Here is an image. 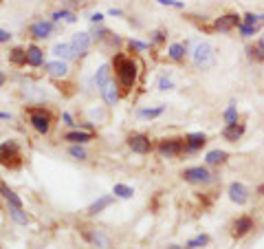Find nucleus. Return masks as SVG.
Listing matches in <instances>:
<instances>
[{
	"label": "nucleus",
	"instance_id": "obj_1",
	"mask_svg": "<svg viewBox=\"0 0 264 249\" xmlns=\"http://www.w3.org/2000/svg\"><path fill=\"white\" fill-rule=\"evenodd\" d=\"M114 71H117V82L121 84V88L130 91V88L134 86V82H136V75H139L134 60L124 58V55H117V58H114Z\"/></svg>",
	"mask_w": 264,
	"mask_h": 249
},
{
	"label": "nucleus",
	"instance_id": "obj_2",
	"mask_svg": "<svg viewBox=\"0 0 264 249\" xmlns=\"http://www.w3.org/2000/svg\"><path fill=\"white\" fill-rule=\"evenodd\" d=\"M192 60L198 69H209L214 64V49L212 44L205 42V40H196L194 42V49H192Z\"/></svg>",
	"mask_w": 264,
	"mask_h": 249
},
{
	"label": "nucleus",
	"instance_id": "obj_3",
	"mask_svg": "<svg viewBox=\"0 0 264 249\" xmlns=\"http://www.w3.org/2000/svg\"><path fill=\"white\" fill-rule=\"evenodd\" d=\"M0 163L7 165V168H18L22 163L20 161V148L14 139L0 143Z\"/></svg>",
	"mask_w": 264,
	"mask_h": 249
},
{
	"label": "nucleus",
	"instance_id": "obj_4",
	"mask_svg": "<svg viewBox=\"0 0 264 249\" xmlns=\"http://www.w3.org/2000/svg\"><path fill=\"white\" fill-rule=\"evenodd\" d=\"M29 121H31L33 128H36L38 132H42V135H46V132L51 130V115H48L46 110H42V108L31 110V113H29Z\"/></svg>",
	"mask_w": 264,
	"mask_h": 249
},
{
	"label": "nucleus",
	"instance_id": "obj_5",
	"mask_svg": "<svg viewBox=\"0 0 264 249\" xmlns=\"http://www.w3.org/2000/svg\"><path fill=\"white\" fill-rule=\"evenodd\" d=\"M82 236H84L86 242H90L92 247H99V249H110V238L104 231H99L95 227H82Z\"/></svg>",
	"mask_w": 264,
	"mask_h": 249
},
{
	"label": "nucleus",
	"instance_id": "obj_6",
	"mask_svg": "<svg viewBox=\"0 0 264 249\" xmlns=\"http://www.w3.org/2000/svg\"><path fill=\"white\" fill-rule=\"evenodd\" d=\"M187 150L185 148V139H163L158 143V152L163 154V157L172 159V157H178V154H183Z\"/></svg>",
	"mask_w": 264,
	"mask_h": 249
},
{
	"label": "nucleus",
	"instance_id": "obj_7",
	"mask_svg": "<svg viewBox=\"0 0 264 249\" xmlns=\"http://www.w3.org/2000/svg\"><path fill=\"white\" fill-rule=\"evenodd\" d=\"M183 179L187 181V183H209V181H212V174H209L207 168L196 165V168H187L185 170Z\"/></svg>",
	"mask_w": 264,
	"mask_h": 249
},
{
	"label": "nucleus",
	"instance_id": "obj_8",
	"mask_svg": "<svg viewBox=\"0 0 264 249\" xmlns=\"http://www.w3.org/2000/svg\"><path fill=\"white\" fill-rule=\"evenodd\" d=\"M128 146H130V150L136 152V154H148L152 150V143H150V139H148L146 135H130L128 137Z\"/></svg>",
	"mask_w": 264,
	"mask_h": 249
},
{
	"label": "nucleus",
	"instance_id": "obj_9",
	"mask_svg": "<svg viewBox=\"0 0 264 249\" xmlns=\"http://www.w3.org/2000/svg\"><path fill=\"white\" fill-rule=\"evenodd\" d=\"M240 25H242L240 16L227 14V16H220V18L214 22V29L216 31H231V29H236V27H240Z\"/></svg>",
	"mask_w": 264,
	"mask_h": 249
},
{
	"label": "nucleus",
	"instance_id": "obj_10",
	"mask_svg": "<svg viewBox=\"0 0 264 249\" xmlns=\"http://www.w3.org/2000/svg\"><path fill=\"white\" fill-rule=\"evenodd\" d=\"M251 229H253V218L251 216H240L234 223V227H231V234H234L236 238H242V236H246Z\"/></svg>",
	"mask_w": 264,
	"mask_h": 249
},
{
	"label": "nucleus",
	"instance_id": "obj_11",
	"mask_svg": "<svg viewBox=\"0 0 264 249\" xmlns=\"http://www.w3.org/2000/svg\"><path fill=\"white\" fill-rule=\"evenodd\" d=\"M229 198H231L234 203H238V205H244L246 198H249V192H246V187H244V185L236 181V183H231V185H229Z\"/></svg>",
	"mask_w": 264,
	"mask_h": 249
},
{
	"label": "nucleus",
	"instance_id": "obj_12",
	"mask_svg": "<svg viewBox=\"0 0 264 249\" xmlns=\"http://www.w3.org/2000/svg\"><path fill=\"white\" fill-rule=\"evenodd\" d=\"M207 143V137L202 135V132H192V135H187L185 137V148H187V152H196V150H200L202 146Z\"/></svg>",
	"mask_w": 264,
	"mask_h": 249
},
{
	"label": "nucleus",
	"instance_id": "obj_13",
	"mask_svg": "<svg viewBox=\"0 0 264 249\" xmlns=\"http://www.w3.org/2000/svg\"><path fill=\"white\" fill-rule=\"evenodd\" d=\"M102 97H104V102H106L108 106H114V104H117V99H119V91H117V84H114L112 80L106 82V84L102 86Z\"/></svg>",
	"mask_w": 264,
	"mask_h": 249
},
{
	"label": "nucleus",
	"instance_id": "obj_14",
	"mask_svg": "<svg viewBox=\"0 0 264 249\" xmlns=\"http://www.w3.org/2000/svg\"><path fill=\"white\" fill-rule=\"evenodd\" d=\"M53 31V22H33L31 25V36L38 38V40H44V38H48V33Z\"/></svg>",
	"mask_w": 264,
	"mask_h": 249
},
{
	"label": "nucleus",
	"instance_id": "obj_15",
	"mask_svg": "<svg viewBox=\"0 0 264 249\" xmlns=\"http://www.w3.org/2000/svg\"><path fill=\"white\" fill-rule=\"evenodd\" d=\"M242 135H244V126L238 124V121H234V124H227V126H224V130H222V137L227 141H238Z\"/></svg>",
	"mask_w": 264,
	"mask_h": 249
},
{
	"label": "nucleus",
	"instance_id": "obj_16",
	"mask_svg": "<svg viewBox=\"0 0 264 249\" xmlns=\"http://www.w3.org/2000/svg\"><path fill=\"white\" fill-rule=\"evenodd\" d=\"M70 44H73V49L82 55V53H86L88 49H90V36H88V33H75Z\"/></svg>",
	"mask_w": 264,
	"mask_h": 249
},
{
	"label": "nucleus",
	"instance_id": "obj_17",
	"mask_svg": "<svg viewBox=\"0 0 264 249\" xmlns=\"http://www.w3.org/2000/svg\"><path fill=\"white\" fill-rule=\"evenodd\" d=\"M44 69H46V73L51 77H64L68 73V66L66 62H60V60H55V62H46L44 64Z\"/></svg>",
	"mask_w": 264,
	"mask_h": 249
},
{
	"label": "nucleus",
	"instance_id": "obj_18",
	"mask_svg": "<svg viewBox=\"0 0 264 249\" xmlns=\"http://www.w3.org/2000/svg\"><path fill=\"white\" fill-rule=\"evenodd\" d=\"M53 53L58 55V58H62V60H73V58H77V51L73 49V44H64V42L55 44Z\"/></svg>",
	"mask_w": 264,
	"mask_h": 249
},
{
	"label": "nucleus",
	"instance_id": "obj_19",
	"mask_svg": "<svg viewBox=\"0 0 264 249\" xmlns=\"http://www.w3.org/2000/svg\"><path fill=\"white\" fill-rule=\"evenodd\" d=\"M0 194H2L4 198H7V203H9V205H14V207H22L20 196L16 194V192L11 190V187H9L7 183H2V181H0Z\"/></svg>",
	"mask_w": 264,
	"mask_h": 249
},
{
	"label": "nucleus",
	"instance_id": "obj_20",
	"mask_svg": "<svg viewBox=\"0 0 264 249\" xmlns=\"http://www.w3.org/2000/svg\"><path fill=\"white\" fill-rule=\"evenodd\" d=\"M42 62H44V51L40 47H29V49H26V64L40 66Z\"/></svg>",
	"mask_w": 264,
	"mask_h": 249
},
{
	"label": "nucleus",
	"instance_id": "obj_21",
	"mask_svg": "<svg viewBox=\"0 0 264 249\" xmlns=\"http://www.w3.org/2000/svg\"><path fill=\"white\" fill-rule=\"evenodd\" d=\"M110 203H112V196H99L95 203H92L90 207H88V214H92V216H95V214H99V212H104V209H106Z\"/></svg>",
	"mask_w": 264,
	"mask_h": 249
},
{
	"label": "nucleus",
	"instance_id": "obj_22",
	"mask_svg": "<svg viewBox=\"0 0 264 249\" xmlns=\"http://www.w3.org/2000/svg\"><path fill=\"white\" fill-rule=\"evenodd\" d=\"M64 139L73 141V143H84V141H90L92 135H90V132H84V130H73V132H66Z\"/></svg>",
	"mask_w": 264,
	"mask_h": 249
},
{
	"label": "nucleus",
	"instance_id": "obj_23",
	"mask_svg": "<svg viewBox=\"0 0 264 249\" xmlns=\"http://www.w3.org/2000/svg\"><path fill=\"white\" fill-rule=\"evenodd\" d=\"M106 82H110V66L108 64H104V66H99V71L95 73V84L102 88Z\"/></svg>",
	"mask_w": 264,
	"mask_h": 249
},
{
	"label": "nucleus",
	"instance_id": "obj_24",
	"mask_svg": "<svg viewBox=\"0 0 264 249\" xmlns=\"http://www.w3.org/2000/svg\"><path fill=\"white\" fill-rule=\"evenodd\" d=\"M205 161H207L209 165H218V163L227 161V152H224V150H212V152H207Z\"/></svg>",
	"mask_w": 264,
	"mask_h": 249
},
{
	"label": "nucleus",
	"instance_id": "obj_25",
	"mask_svg": "<svg viewBox=\"0 0 264 249\" xmlns=\"http://www.w3.org/2000/svg\"><path fill=\"white\" fill-rule=\"evenodd\" d=\"M112 194H117L119 198H132L134 196V190L130 185H124V183H117L112 187Z\"/></svg>",
	"mask_w": 264,
	"mask_h": 249
},
{
	"label": "nucleus",
	"instance_id": "obj_26",
	"mask_svg": "<svg viewBox=\"0 0 264 249\" xmlns=\"http://www.w3.org/2000/svg\"><path fill=\"white\" fill-rule=\"evenodd\" d=\"M168 53H170V58H172L174 62H180V60L185 58V47H183V44H178V42H174L172 47H170Z\"/></svg>",
	"mask_w": 264,
	"mask_h": 249
},
{
	"label": "nucleus",
	"instance_id": "obj_27",
	"mask_svg": "<svg viewBox=\"0 0 264 249\" xmlns=\"http://www.w3.org/2000/svg\"><path fill=\"white\" fill-rule=\"evenodd\" d=\"M163 110H165V106L143 108V110H139V117H143V119H154V117H158V115H163Z\"/></svg>",
	"mask_w": 264,
	"mask_h": 249
},
{
	"label": "nucleus",
	"instance_id": "obj_28",
	"mask_svg": "<svg viewBox=\"0 0 264 249\" xmlns=\"http://www.w3.org/2000/svg\"><path fill=\"white\" fill-rule=\"evenodd\" d=\"M9 212H11V218H14L18 225H26V223H29V218H26V214L22 212V207H14V205H11Z\"/></svg>",
	"mask_w": 264,
	"mask_h": 249
},
{
	"label": "nucleus",
	"instance_id": "obj_29",
	"mask_svg": "<svg viewBox=\"0 0 264 249\" xmlns=\"http://www.w3.org/2000/svg\"><path fill=\"white\" fill-rule=\"evenodd\" d=\"M209 242V236L207 234H200V236H196V238H192V240H187V249H198V247H205Z\"/></svg>",
	"mask_w": 264,
	"mask_h": 249
},
{
	"label": "nucleus",
	"instance_id": "obj_30",
	"mask_svg": "<svg viewBox=\"0 0 264 249\" xmlns=\"http://www.w3.org/2000/svg\"><path fill=\"white\" fill-rule=\"evenodd\" d=\"M9 60L14 64H18V66L26 64V51H22V49H14V51H11V55H9Z\"/></svg>",
	"mask_w": 264,
	"mask_h": 249
},
{
	"label": "nucleus",
	"instance_id": "obj_31",
	"mask_svg": "<svg viewBox=\"0 0 264 249\" xmlns=\"http://www.w3.org/2000/svg\"><path fill=\"white\" fill-rule=\"evenodd\" d=\"M68 154H70L73 159H77V161H84V159L88 157L86 150L82 148V143H75V146H70V148H68Z\"/></svg>",
	"mask_w": 264,
	"mask_h": 249
},
{
	"label": "nucleus",
	"instance_id": "obj_32",
	"mask_svg": "<svg viewBox=\"0 0 264 249\" xmlns=\"http://www.w3.org/2000/svg\"><path fill=\"white\" fill-rule=\"evenodd\" d=\"M238 31H240V33H242V36H244V38H251V36H256L258 27H251V25H244V22H242V25L238 27Z\"/></svg>",
	"mask_w": 264,
	"mask_h": 249
},
{
	"label": "nucleus",
	"instance_id": "obj_33",
	"mask_svg": "<svg viewBox=\"0 0 264 249\" xmlns=\"http://www.w3.org/2000/svg\"><path fill=\"white\" fill-rule=\"evenodd\" d=\"M53 20H66V22H75L77 18L70 11H58V14H53Z\"/></svg>",
	"mask_w": 264,
	"mask_h": 249
},
{
	"label": "nucleus",
	"instance_id": "obj_34",
	"mask_svg": "<svg viewBox=\"0 0 264 249\" xmlns=\"http://www.w3.org/2000/svg\"><path fill=\"white\" fill-rule=\"evenodd\" d=\"M224 121L227 124H234V121H238V113H236V106H229L224 110Z\"/></svg>",
	"mask_w": 264,
	"mask_h": 249
},
{
	"label": "nucleus",
	"instance_id": "obj_35",
	"mask_svg": "<svg viewBox=\"0 0 264 249\" xmlns=\"http://www.w3.org/2000/svg\"><path fill=\"white\" fill-rule=\"evenodd\" d=\"M249 53H251V55H253V58H256V60H260V62L264 60V47H262L260 42L256 44V49H249Z\"/></svg>",
	"mask_w": 264,
	"mask_h": 249
},
{
	"label": "nucleus",
	"instance_id": "obj_36",
	"mask_svg": "<svg viewBox=\"0 0 264 249\" xmlns=\"http://www.w3.org/2000/svg\"><path fill=\"white\" fill-rule=\"evenodd\" d=\"M158 5H165V7H174V9H183L185 3H178V0H156Z\"/></svg>",
	"mask_w": 264,
	"mask_h": 249
},
{
	"label": "nucleus",
	"instance_id": "obj_37",
	"mask_svg": "<svg viewBox=\"0 0 264 249\" xmlns=\"http://www.w3.org/2000/svg\"><path fill=\"white\" fill-rule=\"evenodd\" d=\"M262 18L260 16H256V14H246L244 16V25H251V27H258V22H260Z\"/></svg>",
	"mask_w": 264,
	"mask_h": 249
},
{
	"label": "nucleus",
	"instance_id": "obj_38",
	"mask_svg": "<svg viewBox=\"0 0 264 249\" xmlns=\"http://www.w3.org/2000/svg\"><path fill=\"white\" fill-rule=\"evenodd\" d=\"M170 88H172V80L170 77H161L158 80V91H170Z\"/></svg>",
	"mask_w": 264,
	"mask_h": 249
},
{
	"label": "nucleus",
	"instance_id": "obj_39",
	"mask_svg": "<svg viewBox=\"0 0 264 249\" xmlns=\"http://www.w3.org/2000/svg\"><path fill=\"white\" fill-rule=\"evenodd\" d=\"M130 49H134V51H146L148 44L146 42H139V40H130Z\"/></svg>",
	"mask_w": 264,
	"mask_h": 249
},
{
	"label": "nucleus",
	"instance_id": "obj_40",
	"mask_svg": "<svg viewBox=\"0 0 264 249\" xmlns=\"http://www.w3.org/2000/svg\"><path fill=\"white\" fill-rule=\"evenodd\" d=\"M9 40H11V33L4 31V29H0V42H9Z\"/></svg>",
	"mask_w": 264,
	"mask_h": 249
},
{
	"label": "nucleus",
	"instance_id": "obj_41",
	"mask_svg": "<svg viewBox=\"0 0 264 249\" xmlns=\"http://www.w3.org/2000/svg\"><path fill=\"white\" fill-rule=\"evenodd\" d=\"M152 40H154V42L158 44V42H163V40H165V36H163L161 31H156V33H154V38H152Z\"/></svg>",
	"mask_w": 264,
	"mask_h": 249
},
{
	"label": "nucleus",
	"instance_id": "obj_42",
	"mask_svg": "<svg viewBox=\"0 0 264 249\" xmlns=\"http://www.w3.org/2000/svg\"><path fill=\"white\" fill-rule=\"evenodd\" d=\"M62 119H64L68 126H73V117H70V113H62Z\"/></svg>",
	"mask_w": 264,
	"mask_h": 249
},
{
	"label": "nucleus",
	"instance_id": "obj_43",
	"mask_svg": "<svg viewBox=\"0 0 264 249\" xmlns=\"http://www.w3.org/2000/svg\"><path fill=\"white\" fill-rule=\"evenodd\" d=\"M102 18H104V16H102V14H92V16H90V20H92V22H95V25H97V22H102Z\"/></svg>",
	"mask_w": 264,
	"mask_h": 249
},
{
	"label": "nucleus",
	"instance_id": "obj_44",
	"mask_svg": "<svg viewBox=\"0 0 264 249\" xmlns=\"http://www.w3.org/2000/svg\"><path fill=\"white\" fill-rule=\"evenodd\" d=\"M2 84H4V73L0 71V86H2Z\"/></svg>",
	"mask_w": 264,
	"mask_h": 249
},
{
	"label": "nucleus",
	"instance_id": "obj_45",
	"mask_svg": "<svg viewBox=\"0 0 264 249\" xmlns=\"http://www.w3.org/2000/svg\"><path fill=\"white\" fill-rule=\"evenodd\" d=\"M0 119H9V113H0Z\"/></svg>",
	"mask_w": 264,
	"mask_h": 249
},
{
	"label": "nucleus",
	"instance_id": "obj_46",
	"mask_svg": "<svg viewBox=\"0 0 264 249\" xmlns=\"http://www.w3.org/2000/svg\"><path fill=\"white\" fill-rule=\"evenodd\" d=\"M168 249H187V247H178V245H170Z\"/></svg>",
	"mask_w": 264,
	"mask_h": 249
},
{
	"label": "nucleus",
	"instance_id": "obj_47",
	"mask_svg": "<svg viewBox=\"0 0 264 249\" xmlns=\"http://www.w3.org/2000/svg\"><path fill=\"white\" fill-rule=\"evenodd\" d=\"M260 44H262V47H264V36H262V38H260Z\"/></svg>",
	"mask_w": 264,
	"mask_h": 249
}]
</instances>
